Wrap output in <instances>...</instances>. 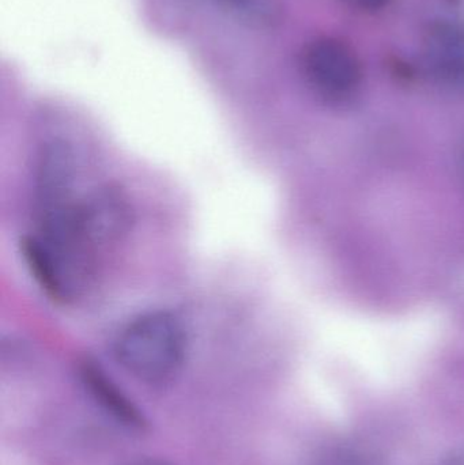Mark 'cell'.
Wrapping results in <instances>:
<instances>
[{
  "instance_id": "1",
  "label": "cell",
  "mask_w": 464,
  "mask_h": 465,
  "mask_svg": "<svg viewBox=\"0 0 464 465\" xmlns=\"http://www.w3.org/2000/svg\"><path fill=\"white\" fill-rule=\"evenodd\" d=\"M184 325L171 312L141 314L117 336L114 355L131 376L144 384H168L182 371L187 355Z\"/></svg>"
},
{
  "instance_id": "2",
  "label": "cell",
  "mask_w": 464,
  "mask_h": 465,
  "mask_svg": "<svg viewBox=\"0 0 464 465\" xmlns=\"http://www.w3.org/2000/svg\"><path fill=\"white\" fill-rule=\"evenodd\" d=\"M301 70L311 87L330 100L350 97L361 84L359 57L348 44L337 38L311 41L301 54Z\"/></svg>"
},
{
  "instance_id": "3",
  "label": "cell",
  "mask_w": 464,
  "mask_h": 465,
  "mask_svg": "<svg viewBox=\"0 0 464 465\" xmlns=\"http://www.w3.org/2000/svg\"><path fill=\"white\" fill-rule=\"evenodd\" d=\"M424 60L430 75L447 89L464 95V26L438 19L424 37Z\"/></svg>"
},
{
  "instance_id": "4",
  "label": "cell",
  "mask_w": 464,
  "mask_h": 465,
  "mask_svg": "<svg viewBox=\"0 0 464 465\" xmlns=\"http://www.w3.org/2000/svg\"><path fill=\"white\" fill-rule=\"evenodd\" d=\"M81 381L98 409L114 423L133 433L146 430L147 420L143 412L112 381L111 377L100 366L89 361L84 362L81 366Z\"/></svg>"
},
{
  "instance_id": "5",
  "label": "cell",
  "mask_w": 464,
  "mask_h": 465,
  "mask_svg": "<svg viewBox=\"0 0 464 465\" xmlns=\"http://www.w3.org/2000/svg\"><path fill=\"white\" fill-rule=\"evenodd\" d=\"M232 15L258 27L274 26L281 19L280 0H214Z\"/></svg>"
},
{
  "instance_id": "6",
  "label": "cell",
  "mask_w": 464,
  "mask_h": 465,
  "mask_svg": "<svg viewBox=\"0 0 464 465\" xmlns=\"http://www.w3.org/2000/svg\"><path fill=\"white\" fill-rule=\"evenodd\" d=\"M321 465H375L370 456L357 450H342L327 456Z\"/></svg>"
},
{
  "instance_id": "7",
  "label": "cell",
  "mask_w": 464,
  "mask_h": 465,
  "mask_svg": "<svg viewBox=\"0 0 464 465\" xmlns=\"http://www.w3.org/2000/svg\"><path fill=\"white\" fill-rule=\"evenodd\" d=\"M124 465H174L168 461L158 460V459H138V460L128 461Z\"/></svg>"
},
{
  "instance_id": "8",
  "label": "cell",
  "mask_w": 464,
  "mask_h": 465,
  "mask_svg": "<svg viewBox=\"0 0 464 465\" xmlns=\"http://www.w3.org/2000/svg\"><path fill=\"white\" fill-rule=\"evenodd\" d=\"M446 465H464V452L458 453L449 459V463Z\"/></svg>"
},
{
  "instance_id": "9",
  "label": "cell",
  "mask_w": 464,
  "mask_h": 465,
  "mask_svg": "<svg viewBox=\"0 0 464 465\" xmlns=\"http://www.w3.org/2000/svg\"><path fill=\"white\" fill-rule=\"evenodd\" d=\"M348 5H353V3L356 2V0H345Z\"/></svg>"
}]
</instances>
